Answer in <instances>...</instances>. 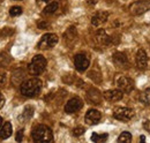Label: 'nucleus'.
<instances>
[{
    "mask_svg": "<svg viewBox=\"0 0 150 143\" xmlns=\"http://www.w3.org/2000/svg\"><path fill=\"white\" fill-rule=\"evenodd\" d=\"M42 90V81L39 79H30L21 84V93L25 97H35Z\"/></svg>",
    "mask_w": 150,
    "mask_h": 143,
    "instance_id": "f257e3e1",
    "label": "nucleus"
},
{
    "mask_svg": "<svg viewBox=\"0 0 150 143\" xmlns=\"http://www.w3.org/2000/svg\"><path fill=\"white\" fill-rule=\"evenodd\" d=\"M31 137L35 142H51L53 140L51 129L45 125L36 126L31 133Z\"/></svg>",
    "mask_w": 150,
    "mask_h": 143,
    "instance_id": "f03ea898",
    "label": "nucleus"
},
{
    "mask_svg": "<svg viewBox=\"0 0 150 143\" xmlns=\"http://www.w3.org/2000/svg\"><path fill=\"white\" fill-rule=\"evenodd\" d=\"M45 68H46V59L44 58V55H40V54L35 55L28 66L29 73L31 75H35V76L40 75L45 71Z\"/></svg>",
    "mask_w": 150,
    "mask_h": 143,
    "instance_id": "7ed1b4c3",
    "label": "nucleus"
},
{
    "mask_svg": "<svg viewBox=\"0 0 150 143\" xmlns=\"http://www.w3.org/2000/svg\"><path fill=\"white\" fill-rule=\"evenodd\" d=\"M150 9V0H139L129 6V12L133 15H141Z\"/></svg>",
    "mask_w": 150,
    "mask_h": 143,
    "instance_id": "20e7f679",
    "label": "nucleus"
},
{
    "mask_svg": "<svg viewBox=\"0 0 150 143\" xmlns=\"http://www.w3.org/2000/svg\"><path fill=\"white\" fill-rule=\"evenodd\" d=\"M58 40H59V38L54 34H45L40 38V40L38 43V47L42 50H49V49L56 46Z\"/></svg>",
    "mask_w": 150,
    "mask_h": 143,
    "instance_id": "39448f33",
    "label": "nucleus"
},
{
    "mask_svg": "<svg viewBox=\"0 0 150 143\" xmlns=\"http://www.w3.org/2000/svg\"><path fill=\"white\" fill-rule=\"evenodd\" d=\"M113 117L120 121H129L134 117V111L129 107H118L113 111Z\"/></svg>",
    "mask_w": 150,
    "mask_h": 143,
    "instance_id": "423d86ee",
    "label": "nucleus"
},
{
    "mask_svg": "<svg viewBox=\"0 0 150 143\" xmlns=\"http://www.w3.org/2000/svg\"><path fill=\"white\" fill-rule=\"evenodd\" d=\"M117 86L122 92H126V93H129L134 89V82L127 76H120L117 80Z\"/></svg>",
    "mask_w": 150,
    "mask_h": 143,
    "instance_id": "0eeeda50",
    "label": "nucleus"
},
{
    "mask_svg": "<svg viewBox=\"0 0 150 143\" xmlns=\"http://www.w3.org/2000/svg\"><path fill=\"white\" fill-rule=\"evenodd\" d=\"M83 106V102L81 101V98H79V97H74V98H72V99H69L67 103H66V105H65V112L66 113H75V112H77V111H80L81 108Z\"/></svg>",
    "mask_w": 150,
    "mask_h": 143,
    "instance_id": "6e6552de",
    "label": "nucleus"
},
{
    "mask_svg": "<svg viewBox=\"0 0 150 143\" xmlns=\"http://www.w3.org/2000/svg\"><path fill=\"white\" fill-rule=\"evenodd\" d=\"M89 59L86 54H76L74 57V65H75V68L77 69L79 72H84L88 67H89Z\"/></svg>",
    "mask_w": 150,
    "mask_h": 143,
    "instance_id": "1a4fd4ad",
    "label": "nucleus"
},
{
    "mask_svg": "<svg viewBox=\"0 0 150 143\" xmlns=\"http://www.w3.org/2000/svg\"><path fill=\"white\" fill-rule=\"evenodd\" d=\"M100 119H102V114H100V112L97 111V110H94V108L89 110V111L86 113V117H84L86 124L91 125V126L97 125V124L100 121Z\"/></svg>",
    "mask_w": 150,
    "mask_h": 143,
    "instance_id": "9d476101",
    "label": "nucleus"
},
{
    "mask_svg": "<svg viewBox=\"0 0 150 143\" xmlns=\"http://www.w3.org/2000/svg\"><path fill=\"white\" fill-rule=\"evenodd\" d=\"M113 62L117 67L121 69H127L128 68V59L125 53L121 52H115L113 54Z\"/></svg>",
    "mask_w": 150,
    "mask_h": 143,
    "instance_id": "9b49d317",
    "label": "nucleus"
},
{
    "mask_svg": "<svg viewBox=\"0 0 150 143\" xmlns=\"http://www.w3.org/2000/svg\"><path fill=\"white\" fill-rule=\"evenodd\" d=\"M104 97L106 101L109 102H119L124 97V92L120 89H114V90H108L104 92Z\"/></svg>",
    "mask_w": 150,
    "mask_h": 143,
    "instance_id": "f8f14e48",
    "label": "nucleus"
},
{
    "mask_svg": "<svg viewBox=\"0 0 150 143\" xmlns=\"http://www.w3.org/2000/svg\"><path fill=\"white\" fill-rule=\"evenodd\" d=\"M136 65L140 69H146L148 66V54L142 49L136 53Z\"/></svg>",
    "mask_w": 150,
    "mask_h": 143,
    "instance_id": "ddd939ff",
    "label": "nucleus"
},
{
    "mask_svg": "<svg viewBox=\"0 0 150 143\" xmlns=\"http://www.w3.org/2000/svg\"><path fill=\"white\" fill-rule=\"evenodd\" d=\"M108 18H109V13L108 12H98L91 18V24L94 27H98V25L105 23L108 21Z\"/></svg>",
    "mask_w": 150,
    "mask_h": 143,
    "instance_id": "4468645a",
    "label": "nucleus"
},
{
    "mask_svg": "<svg viewBox=\"0 0 150 143\" xmlns=\"http://www.w3.org/2000/svg\"><path fill=\"white\" fill-rule=\"evenodd\" d=\"M87 98L89 102L94 103V104H98L100 103V99H102V96H100V92L96 89H90L87 92Z\"/></svg>",
    "mask_w": 150,
    "mask_h": 143,
    "instance_id": "2eb2a0df",
    "label": "nucleus"
},
{
    "mask_svg": "<svg viewBox=\"0 0 150 143\" xmlns=\"http://www.w3.org/2000/svg\"><path fill=\"white\" fill-rule=\"evenodd\" d=\"M96 38H97V40H98L100 44H104V45H108V44L111 43V37L108 36V34L105 33L104 29L97 30V33H96Z\"/></svg>",
    "mask_w": 150,
    "mask_h": 143,
    "instance_id": "dca6fc26",
    "label": "nucleus"
},
{
    "mask_svg": "<svg viewBox=\"0 0 150 143\" xmlns=\"http://www.w3.org/2000/svg\"><path fill=\"white\" fill-rule=\"evenodd\" d=\"M12 135V125L11 122H5L0 129V140H6Z\"/></svg>",
    "mask_w": 150,
    "mask_h": 143,
    "instance_id": "f3484780",
    "label": "nucleus"
},
{
    "mask_svg": "<svg viewBox=\"0 0 150 143\" xmlns=\"http://www.w3.org/2000/svg\"><path fill=\"white\" fill-rule=\"evenodd\" d=\"M58 7H59V4H58L57 1H53V2L49 4V5L44 8L43 13H44V14H52V13H54L57 9H58Z\"/></svg>",
    "mask_w": 150,
    "mask_h": 143,
    "instance_id": "a211bd4d",
    "label": "nucleus"
},
{
    "mask_svg": "<svg viewBox=\"0 0 150 143\" xmlns=\"http://www.w3.org/2000/svg\"><path fill=\"white\" fill-rule=\"evenodd\" d=\"M108 137H109V135H108L106 133H104V134L94 133V134L91 135V141H93V142H105V141L108 140Z\"/></svg>",
    "mask_w": 150,
    "mask_h": 143,
    "instance_id": "6ab92c4d",
    "label": "nucleus"
},
{
    "mask_svg": "<svg viewBox=\"0 0 150 143\" xmlns=\"http://www.w3.org/2000/svg\"><path fill=\"white\" fill-rule=\"evenodd\" d=\"M33 113H34V108L30 106L25 107L24 108V112L22 113V115L20 117V120H29L31 117H33Z\"/></svg>",
    "mask_w": 150,
    "mask_h": 143,
    "instance_id": "aec40b11",
    "label": "nucleus"
},
{
    "mask_svg": "<svg viewBox=\"0 0 150 143\" xmlns=\"http://www.w3.org/2000/svg\"><path fill=\"white\" fill-rule=\"evenodd\" d=\"M140 102L143 104H149L150 103V88L142 91V93L140 95Z\"/></svg>",
    "mask_w": 150,
    "mask_h": 143,
    "instance_id": "412c9836",
    "label": "nucleus"
},
{
    "mask_svg": "<svg viewBox=\"0 0 150 143\" xmlns=\"http://www.w3.org/2000/svg\"><path fill=\"white\" fill-rule=\"evenodd\" d=\"M132 141V134L128 132H122L120 134V136L118 137V142L125 143V142H131Z\"/></svg>",
    "mask_w": 150,
    "mask_h": 143,
    "instance_id": "4be33fe9",
    "label": "nucleus"
},
{
    "mask_svg": "<svg viewBox=\"0 0 150 143\" xmlns=\"http://www.w3.org/2000/svg\"><path fill=\"white\" fill-rule=\"evenodd\" d=\"M9 61H11V59H9V57H8L7 54L6 53L0 54V67H5V66H7V65L9 64Z\"/></svg>",
    "mask_w": 150,
    "mask_h": 143,
    "instance_id": "5701e85b",
    "label": "nucleus"
},
{
    "mask_svg": "<svg viewBox=\"0 0 150 143\" xmlns=\"http://www.w3.org/2000/svg\"><path fill=\"white\" fill-rule=\"evenodd\" d=\"M9 14H11V16H19L22 14V8L19 6H14L9 9Z\"/></svg>",
    "mask_w": 150,
    "mask_h": 143,
    "instance_id": "b1692460",
    "label": "nucleus"
},
{
    "mask_svg": "<svg viewBox=\"0 0 150 143\" xmlns=\"http://www.w3.org/2000/svg\"><path fill=\"white\" fill-rule=\"evenodd\" d=\"M84 132H86V129L83 127H76V128H74V130H73V134H74L75 136H81Z\"/></svg>",
    "mask_w": 150,
    "mask_h": 143,
    "instance_id": "393cba45",
    "label": "nucleus"
},
{
    "mask_svg": "<svg viewBox=\"0 0 150 143\" xmlns=\"http://www.w3.org/2000/svg\"><path fill=\"white\" fill-rule=\"evenodd\" d=\"M6 83V73L5 72H0V87L4 86Z\"/></svg>",
    "mask_w": 150,
    "mask_h": 143,
    "instance_id": "a878e982",
    "label": "nucleus"
},
{
    "mask_svg": "<svg viewBox=\"0 0 150 143\" xmlns=\"http://www.w3.org/2000/svg\"><path fill=\"white\" fill-rule=\"evenodd\" d=\"M22 139H23V130H19V132H18V134H16L15 140H16L18 142H21V141H22Z\"/></svg>",
    "mask_w": 150,
    "mask_h": 143,
    "instance_id": "bb28decb",
    "label": "nucleus"
},
{
    "mask_svg": "<svg viewBox=\"0 0 150 143\" xmlns=\"http://www.w3.org/2000/svg\"><path fill=\"white\" fill-rule=\"evenodd\" d=\"M47 22H45V21H42V22H39L38 23V27L39 28H42V29H44V28H47Z\"/></svg>",
    "mask_w": 150,
    "mask_h": 143,
    "instance_id": "cd10ccee",
    "label": "nucleus"
},
{
    "mask_svg": "<svg viewBox=\"0 0 150 143\" xmlns=\"http://www.w3.org/2000/svg\"><path fill=\"white\" fill-rule=\"evenodd\" d=\"M4 103H5V99H4V97H2V95L0 93V107L4 105Z\"/></svg>",
    "mask_w": 150,
    "mask_h": 143,
    "instance_id": "c85d7f7f",
    "label": "nucleus"
},
{
    "mask_svg": "<svg viewBox=\"0 0 150 143\" xmlns=\"http://www.w3.org/2000/svg\"><path fill=\"white\" fill-rule=\"evenodd\" d=\"M98 2V0H88V4L89 5H95V4H97Z\"/></svg>",
    "mask_w": 150,
    "mask_h": 143,
    "instance_id": "c756f323",
    "label": "nucleus"
},
{
    "mask_svg": "<svg viewBox=\"0 0 150 143\" xmlns=\"http://www.w3.org/2000/svg\"><path fill=\"white\" fill-rule=\"evenodd\" d=\"M2 124H4V120H2V118H1V117H0V127H1V126H2Z\"/></svg>",
    "mask_w": 150,
    "mask_h": 143,
    "instance_id": "7c9ffc66",
    "label": "nucleus"
},
{
    "mask_svg": "<svg viewBox=\"0 0 150 143\" xmlns=\"http://www.w3.org/2000/svg\"><path fill=\"white\" fill-rule=\"evenodd\" d=\"M140 139H141V141H142V142H143V141H144V140H146V137H144V136H143V135H142V136H141V137H140Z\"/></svg>",
    "mask_w": 150,
    "mask_h": 143,
    "instance_id": "2f4dec72",
    "label": "nucleus"
},
{
    "mask_svg": "<svg viewBox=\"0 0 150 143\" xmlns=\"http://www.w3.org/2000/svg\"><path fill=\"white\" fill-rule=\"evenodd\" d=\"M44 2H50V0H43Z\"/></svg>",
    "mask_w": 150,
    "mask_h": 143,
    "instance_id": "473e14b6",
    "label": "nucleus"
},
{
    "mask_svg": "<svg viewBox=\"0 0 150 143\" xmlns=\"http://www.w3.org/2000/svg\"><path fill=\"white\" fill-rule=\"evenodd\" d=\"M18 1H19V0H18Z\"/></svg>",
    "mask_w": 150,
    "mask_h": 143,
    "instance_id": "72a5a7b5",
    "label": "nucleus"
}]
</instances>
